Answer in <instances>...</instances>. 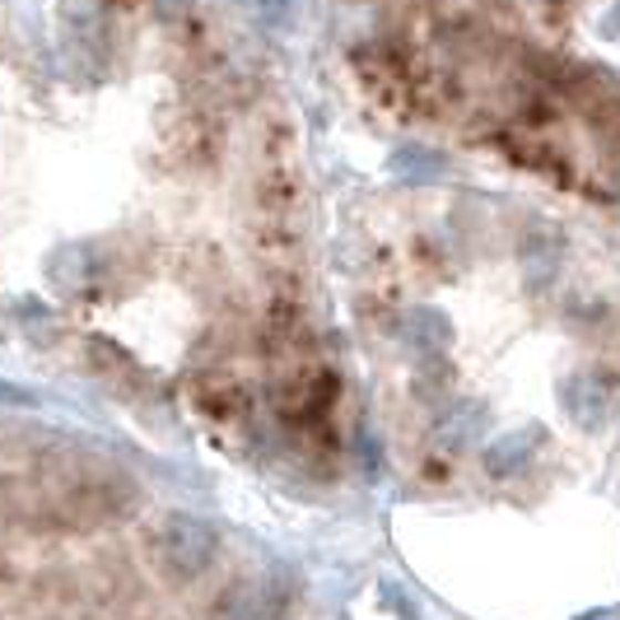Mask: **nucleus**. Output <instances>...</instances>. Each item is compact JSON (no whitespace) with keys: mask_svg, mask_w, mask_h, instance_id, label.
<instances>
[{"mask_svg":"<svg viewBox=\"0 0 620 620\" xmlns=\"http://www.w3.org/2000/svg\"><path fill=\"white\" fill-rule=\"evenodd\" d=\"M294 597H299V583L276 574V579L261 583V597H257V620H285L294 611Z\"/></svg>","mask_w":620,"mask_h":620,"instance_id":"3","label":"nucleus"},{"mask_svg":"<svg viewBox=\"0 0 620 620\" xmlns=\"http://www.w3.org/2000/svg\"><path fill=\"white\" fill-rule=\"evenodd\" d=\"M531 453H537L531 438H499V443L485 448V467L490 472H518L523 462H531Z\"/></svg>","mask_w":620,"mask_h":620,"instance_id":"4","label":"nucleus"},{"mask_svg":"<svg viewBox=\"0 0 620 620\" xmlns=\"http://www.w3.org/2000/svg\"><path fill=\"white\" fill-rule=\"evenodd\" d=\"M620 406V379L607 369H588L579 379V396H574V425L602 430Z\"/></svg>","mask_w":620,"mask_h":620,"instance_id":"2","label":"nucleus"},{"mask_svg":"<svg viewBox=\"0 0 620 620\" xmlns=\"http://www.w3.org/2000/svg\"><path fill=\"white\" fill-rule=\"evenodd\" d=\"M159 574L168 583H196L215 560V527L196 514L173 508L159 527Z\"/></svg>","mask_w":620,"mask_h":620,"instance_id":"1","label":"nucleus"},{"mask_svg":"<svg viewBox=\"0 0 620 620\" xmlns=\"http://www.w3.org/2000/svg\"><path fill=\"white\" fill-rule=\"evenodd\" d=\"M0 402H14V406H24V402H29V392L19 388V383H0Z\"/></svg>","mask_w":620,"mask_h":620,"instance_id":"5","label":"nucleus"}]
</instances>
